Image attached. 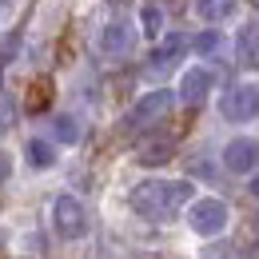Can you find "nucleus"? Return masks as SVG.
<instances>
[{
  "instance_id": "nucleus-8",
  "label": "nucleus",
  "mask_w": 259,
  "mask_h": 259,
  "mask_svg": "<svg viewBox=\"0 0 259 259\" xmlns=\"http://www.w3.org/2000/svg\"><path fill=\"white\" fill-rule=\"evenodd\" d=\"M211 84H215V76L207 68H188L184 80H180V100L184 104H203L207 92H211Z\"/></svg>"
},
{
  "instance_id": "nucleus-4",
  "label": "nucleus",
  "mask_w": 259,
  "mask_h": 259,
  "mask_svg": "<svg viewBox=\"0 0 259 259\" xmlns=\"http://www.w3.org/2000/svg\"><path fill=\"white\" fill-rule=\"evenodd\" d=\"M188 220H192V227L199 235H220L227 227V203L224 199H211V195H207V199H195Z\"/></svg>"
},
{
  "instance_id": "nucleus-14",
  "label": "nucleus",
  "mask_w": 259,
  "mask_h": 259,
  "mask_svg": "<svg viewBox=\"0 0 259 259\" xmlns=\"http://www.w3.org/2000/svg\"><path fill=\"white\" fill-rule=\"evenodd\" d=\"M192 48L199 52V56H215V52L224 48V36L215 32V28H207V32H199V36L192 40Z\"/></svg>"
},
{
  "instance_id": "nucleus-3",
  "label": "nucleus",
  "mask_w": 259,
  "mask_h": 259,
  "mask_svg": "<svg viewBox=\"0 0 259 259\" xmlns=\"http://www.w3.org/2000/svg\"><path fill=\"white\" fill-rule=\"evenodd\" d=\"M171 104H176V96H171L167 88H156V92H148L144 100H136V108L128 112V128H148V124L163 120V116L171 112Z\"/></svg>"
},
{
  "instance_id": "nucleus-6",
  "label": "nucleus",
  "mask_w": 259,
  "mask_h": 259,
  "mask_svg": "<svg viewBox=\"0 0 259 259\" xmlns=\"http://www.w3.org/2000/svg\"><path fill=\"white\" fill-rule=\"evenodd\" d=\"M220 108H224L227 120H255L259 116V84H235Z\"/></svg>"
},
{
  "instance_id": "nucleus-15",
  "label": "nucleus",
  "mask_w": 259,
  "mask_h": 259,
  "mask_svg": "<svg viewBox=\"0 0 259 259\" xmlns=\"http://www.w3.org/2000/svg\"><path fill=\"white\" fill-rule=\"evenodd\" d=\"M28 160H32L36 167H48V163L56 160V152H52L44 140H32V144H28Z\"/></svg>"
},
{
  "instance_id": "nucleus-5",
  "label": "nucleus",
  "mask_w": 259,
  "mask_h": 259,
  "mask_svg": "<svg viewBox=\"0 0 259 259\" xmlns=\"http://www.w3.org/2000/svg\"><path fill=\"white\" fill-rule=\"evenodd\" d=\"M224 167L235 171V176H247L259 167V140L255 136H235L224 148Z\"/></svg>"
},
{
  "instance_id": "nucleus-11",
  "label": "nucleus",
  "mask_w": 259,
  "mask_h": 259,
  "mask_svg": "<svg viewBox=\"0 0 259 259\" xmlns=\"http://www.w3.org/2000/svg\"><path fill=\"white\" fill-rule=\"evenodd\" d=\"M239 8V0H195V16H203V20H227L231 12Z\"/></svg>"
},
{
  "instance_id": "nucleus-7",
  "label": "nucleus",
  "mask_w": 259,
  "mask_h": 259,
  "mask_svg": "<svg viewBox=\"0 0 259 259\" xmlns=\"http://www.w3.org/2000/svg\"><path fill=\"white\" fill-rule=\"evenodd\" d=\"M132 48H136V32H132V24H124V20H112V24L100 32V52H104L108 60H124Z\"/></svg>"
},
{
  "instance_id": "nucleus-19",
  "label": "nucleus",
  "mask_w": 259,
  "mask_h": 259,
  "mask_svg": "<svg viewBox=\"0 0 259 259\" xmlns=\"http://www.w3.org/2000/svg\"><path fill=\"white\" fill-rule=\"evenodd\" d=\"M4 171H8V160H4V156H0V180H4Z\"/></svg>"
},
{
  "instance_id": "nucleus-16",
  "label": "nucleus",
  "mask_w": 259,
  "mask_h": 259,
  "mask_svg": "<svg viewBox=\"0 0 259 259\" xmlns=\"http://www.w3.org/2000/svg\"><path fill=\"white\" fill-rule=\"evenodd\" d=\"M56 140H60V144H76V140H80V128H76L72 116H60V120H56Z\"/></svg>"
},
{
  "instance_id": "nucleus-18",
  "label": "nucleus",
  "mask_w": 259,
  "mask_h": 259,
  "mask_svg": "<svg viewBox=\"0 0 259 259\" xmlns=\"http://www.w3.org/2000/svg\"><path fill=\"white\" fill-rule=\"evenodd\" d=\"M251 195H255V199H259V176H255V180H251Z\"/></svg>"
},
{
  "instance_id": "nucleus-9",
  "label": "nucleus",
  "mask_w": 259,
  "mask_h": 259,
  "mask_svg": "<svg viewBox=\"0 0 259 259\" xmlns=\"http://www.w3.org/2000/svg\"><path fill=\"white\" fill-rule=\"evenodd\" d=\"M235 56H239L243 68H259V20L239 28V36H235Z\"/></svg>"
},
{
  "instance_id": "nucleus-2",
  "label": "nucleus",
  "mask_w": 259,
  "mask_h": 259,
  "mask_svg": "<svg viewBox=\"0 0 259 259\" xmlns=\"http://www.w3.org/2000/svg\"><path fill=\"white\" fill-rule=\"evenodd\" d=\"M52 224H56V235H60V239H80V235L88 231V215H84V207H80L76 195H56V203H52Z\"/></svg>"
},
{
  "instance_id": "nucleus-12",
  "label": "nucleus",
  "mask_w": 259,
  "mask_h": 259,
  "mask_svg": "<svg viewBox=\"0 0 259 259\" xmlns=\"http://www.w3.org/2000/svg\"><path fill=\"white\" fill-rule=\"evenodd\" d=\"M171 160V140H152L140 148V163H167Z\"/></svg>"
},
{
  "instance_id": "nucleus-17",
  "label": "nucleus",
  "mask_w": 259,
  "mask_h": 259,
  "mask_svg": "<svg viewBox=\"0 0 259 259\" xmlns=\"http://www.w3.org/2000/svg\"><path fill=\"white\" fill-rule=\"evenodd\" d=\"M203 259H239V255H235V247H227V243H211V247L203 251Z\"/></svg>"
},
{
  "instance_id": "nucleus-1",
  "label": "nucleus",
  "mask_w": 259,
  "mask_h": 259,
  "mask_svg": "<svg viewBox=\"0 0 259 259\" xmlns=\"http://www.w3.org/2000/svg\"><path fill=\"white\" fill-rule=\"evenodd\" d=\"M192 199V184L188 180H144L132 188V207L144 215V220H171L184 203Z\"/></svg>"
},
{
  "instance_id": "nucleus-13",
  "label": "nucleus",
  "mask_w": 259,
  "mask_h": 259,
  "mask_svg": "<svg viewBox=\"0 0 259 259\" xmlns=\"http://www.w3.org/2000/svg\"><path fill=\"white\" fill-rule=\"evenodd\" d=\"M140 24H144V36H160V28H163V8L160 4H144V12H140Z\"/></svg>"
},
{
  "instance_id": "nucleus-10",
  "label": "nucleus",
  "mask_w": 259,
  "mask_h": 259,
  "mask_svg": "<svg viewBox=\"0 0 259 259\" xmlns=\"http://www.w3.org/2000/svg\"><path fill=\"white\" fill-rule=\"evenodd\" d=\"M184 52H188V40H184V36H167L160 48H152L148 64H152V72H167V68L176 64V60H180Z\"/></svg>"
}]
</instances>
